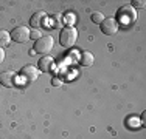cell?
Wrapping results in <instances>:
<instances>
[{"mask_svg":"<svg viewBox=\"0 0 146 139\" xmlns=\"http://www.w3.org/2000/svg\"><path fill=\"white\" fill-rule=\"evenodd\" d=\"M90 19H92V22L95 23V25H101V23H103V20L106 19V17H104V14H103V12H98V11H95V12H92V16H90Z\"/></svg>","mask_w":146,"mask_h":139,"instance_id":"13","label":"cell"},{"mask_svg":"<svg viewBox=\"0 0 146 139\" xmlns=\"http://www.w3.org/2000/svg\"><path fill=\"white\" fill-rule=\"evenodd\" d=\"M0 85L6 88H13L17 85V74L14 71H2L0 73Z\"/></svg>","mask_w":146,"mask_h":139,"instance_id":"7","label":"cell"},{"mask_svg":"<svg viewBox=\"0 0 146 139\" xmlns=\"http://www.w3.org/2000/svg\"><path fill=\"white\" fill-rule=\"evenodd\" d=\"M62 16L61 14H51V16H48V25H50L51 28H61L62 26Z\"/></svg>","mask_w":146,"mask_h":139,"instance_id":"11","label":"cell"},{"mask_svg":"<svg viewBox=\"0 0 146 139\" xmlns=\"http://www.w3.org/2000/svg\"><path fill=\"white\" fill-rule=\"evenodd\" d=\"M51 85H53V87H61L62 81H61V79H58V77H53V79H51Z\"/></svg>","mask_w":146,"mask_h":139,"instance_id":"17","label":"cell"},{"mask_svg":"<svg viewBox=\"0 0 146 139\" xmlns=\"http://www.w3.org/2000/svg\"><path fill=\"white\" fill-rule=\"evenodd\" d=\"M5 60V51H3V48H0V64Z\"/></svg>","mask_w":146,"mask_h":139,"instance_id":"18","label":"cell"},{"mask_svg":"<svg viewBox=\"0 0 146 139\" xmlns=\"http://www.w3.org/2000/svg\"><path fill=\"white\" fill-rule=\"evenodd\" d=\"M20 76L25 77L27 81H36L39 77V70H37L34 65H25L20 70Z\"/></svg>","mask_w":146,"mask_h":139,"instance_id":"8","label":"cell"},{"mask_svg":"<svg viewBox=\"0 0 146 139\" xmlns=\"http://www.w3.org/2000/svg\"><path fill=\"white\" fill-rule=\"evenodd\" d=\"M11 42V34L5 30H0V48H5Z\"/></svg>","mask_w":146,"mask_h":139,"instance_id":"12","label":"cell"},{"mask_svg":"<svg viewBox=\"0 0 146 139\" xmlns=\"http://www.w3.org/2000/svg\"><path fill=\"white\" fill-rule=\"evenodd\" d=\"M51 50H53V37L51 36H42L40 39H37L34 42V45H33V51L36 54L47 56Z\"/></svg>","mask_w":146,"mask_h":139,"instance_id":"2","label":"cell"},{"mask_svg":"<svg viewBox=\"0 0 146 139\" xmlns=\"http://www.w3.org/2000/svg\"><path fill=\"white\" fill-rule=\"evenodd\" d=\"M37 67H39V70H40V71H44V73H50L51 70H53V67H54V59L51 57L50 54L44 56V57L39 60V64H37Z\"/></svg>","mask_w":146,"mask_h":139,"instance_id":"9","label":"cell"},{"mask_svg":"<svg viewBox=\"0 0 146 139\" xmlns=\"http://www.w3.org/2000/svg\"><path fill=\"white\" fill-rule=\"evenodd\" d=\"M78 40V30L75 26H64L59 33V43L64 48H70Z\"/></svg>","mask_w":146,"mask_h":139,"instance_id":"1","label":"cell"},{"mask_svg":"<svg viewBox=\"0 0 146 139\" xmlns=\"http://www.w3.org/2000/svg\"><path fill=\"white\" fill-rule=\"evenodd\" d=\"M40 31L39 30H34V31H30V39H34V40H37V39H40Z\"/></svg>","mask_w":146,"mask_h":139,"instance_id":"16","label":"cell"},{"mask_svg":"<svg viewBox=\"0 0 146 139\" xmlns=\"http://www.w3.org/2000/svg\"><path fill=\"white\" fill-rule=\"evenodd\" d=\"M62 20L67 23V26H73V23H75V20H76V16L73 12H67V14L62 16Z\"/></svg>","mask_w":146,"mask_h":139,"instance_id":"14","label":"cell"},{"mask_svg":"<svg viewBox=\"0 0 146 139\" xmlns=\"http://www.w3.org/2000/svg\"><path fill=\"white\" fill-rule=\"evenodd\" d=\"M137 11L132 8L131 5L121 6L120 9L117 11V20H121L123 23H134L137 20Z\"/></svg>","mask_w":146,"mask_h":139,"instance_id":"3","label":"cell"},{"mask_svg":"<svg viewBox=\"0 0 146 139\" xmlns=\"http://www.w3.org/2000/svg\"><path fill=\"white\" fill-rule=\"evenodd\" d=\"M93 62H95V57L90 51H82L81 56H79V65L82 67H92Z\"/></svg>","mask_w":146,"mask_h":139,"instance_id":"10","label":"cell"},{"mask_svg":"<svg viewBox=\"0 0 146 139\" xmlns=\"http://www.w3.org/2000/svg\"><path fill=\"white\" fill-rule=\"evenodd\" d=\"M11 39L17 43H25L30 39V30L27 26H17L11 31Z\"/></svg>","mask_w":146,"mask_h":139,"instance_id":"6","label":"cell"},{"mask_svg":"<svg viewBox=\"0 0 146 139\" xmlns=\"http://www.w3.org/2000/svg\"><path fill=\"white\" fill-rule=\"evenodd\" d=\"M30 25L34 28V30H42L48 25V14L45 11H37L31 16L30 19Z\"/></svg>","mask_w":146,"mask_h":139,"instance_id":"4","label":"cell"},{"mask_svg":"<svg viewBox=\"0 0 146 139\" xmlns=\"http://www.w3.org/2000/svg\"><path fill=\"white\" fill-rule=\"evenodd\" d=\"M100 28H101L103 34H106V36H112V34H115L118 31L120 22H118L117 19H113V17H106V19L103 20V23L100 25Z\"/></svg>","mask_w":146,"mask_h":139,"instance_id":"5","label":"cell"},{"mask_svg":"<svg viewBox=\"0 0 146 139\" xmlns=\"http://www.w3.org/2000/svg\"><path fill=\"white\" fill-rule=\"evenodd\" d=\"M132 8H134L135 9V11H137V9H141V8H145V6H146V2H145V0H132Z\"/></svg>","mask_w":146,"mask_h":139,"instance_id":"15","label":"cell"}]
</instances>
